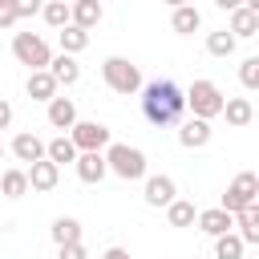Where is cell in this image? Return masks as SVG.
Returning a JSON list of instances; mask_svg holds the SVG:
<instances>
[{
    "label": "cell",
    "instance_id": "1",
    "mask_svg": "<svg viewBox=\"0 0 259 259\" xmlns=\"http://www.w3.org/2000/svg\"><path fill=\"white\" fill-rule=\"evenodd\" d=\"M186 109V93L174 81H150L142 85V113L150 125H178Z\"/></svg>",
    "mask_w": 259,
    "mask_h": 259
},
{
    "label": "cell",
    "instance_id": "2",
    "mask_svg": "<svg viewBox=\"0 0 259 259\" xmlns=\"http://www.w3.org/2000/svg\"><path fill=\"white\" fill-rule=\"evenodd\" d=\"M186 93V109H190V117H198V121H214V117H223V89L214 85V81H194L190 89H182Z\"/></svg>",
    "mask_w": 259,
    "mask_h": 259
},
{
    "label": "cell",
    "instance_id": "3",
    "mask_svg": "<svg viewBox=\"0 0 259 259\" xmlns=\"http://www.w3.org/2000/svg\"><path fill=\"white\" fill-rule=\"evenodd\" d=\"M105 170L125 178V182H138L146 178V154L138 146H125V142H109L105 146Z\"/></svg>",
    "mask_w": 259,
    "mask_h": 259
},
{
    "label": "cell",
    "instance_id": "4",
    "mask_svg": "<svg viewBox=\"0 0 259 259\" xmlns=\"http://www.w3.org/2000/svg\"><path fill=\"white\" fill-rule=\"evenodd\" d=\"M101 77H105V85L113 89V93H121V97H134V93H142V69L134 65V61H125V57H105L101 61Z\"/></svg>",
    "mask_w": 259,
    "mask_h": 259
},
{
    "label": "cell",
    "instance_id": "5",
    "mask_svg": "<svg viewBox=\"0 0 259 259\" xmlns=\"http://www.w3.org/2000/svg\"><path fill=\"white\" fill-rule=\"evenodd\" d=\"M12 57H16L20 65H28V73H40V69H49L53 49H49V40L36 36V32H16V36H12Z\"/></svg>",
    "mask_w": 259,
    "mask_h": 259
},
{
    "label": "cell",
    "instance_id": "6",
    "mask_svg": "<svg viewBox=\"0 0 259 259\" xmlns=\"http://www.w3.org/2000/svg\"><path fill=\"white\" fill-rule=\"evenodd\" d=\"M255 198H259V174L243 170V174H235V182L227 186V194H223V206H219V210H227V214L235 219L239 210L255 206Z\"/></svg>",
    "mask_w": 259,
    "mask_h": 259
},
{
    "label": "cell",
    "instance_id": "7",
    "mask_svg": "<svg viewBox=\"0 0 259 259\" xmlns=\"http://www.w3.org/2000/svg\"><path fill=\"white\" fill-rule=\"evenodd\" d=\"M69 142L77 146V154H105V146L113 142V134L101 121H77L69 130Z\"/></svg>",
    "mask_w": 259,
    "mask_h": 259
},
{
    "label": "cell",
    "instance_id": "8",
    "mask_svg": "<svg viewBox=\"0 0 259 259\" xmlns=\"http://www.w3.org/2000/svg\"><path fill=\"white\" fill-rule=\"evenodd\" d=\"M235 40H251L259 32V0H247V4H235L231 8V28H227Z\"/></svg>",
    "mask_w": 259,
    "mask_h": 259
},
{
    "label": "cell",
    "instance_id": "9",
    "mask_svg": "<svg viewBox=\"0 0 259 259\" xmlns=\"http://www.w3.org/2000/svg\"><path fill=\"white\" fill-rule=\"evenodd\" d=\"M142 198H146V206H170V202L178 198V186H174V178H170V174H150V178H146Z\"/></svg>",
    "mask_w": 259,
    "mask_h": 259
},
{
    "label": "cell",
    "instance_id": "10",
    "mask_svg": "<svg viewBox=\"0 0 259 259\" xmlns=\"http://www.w3.org/2000/svg\"><path fill=\"white\" fill-rule=\"evenodd\" d=\"M206 142H210V121H198V117L178 121V146L182 150H202Z\"/></svg>",
    "mask_w": 259,
    "mask_h": 259
},
{
    "label": "cell",
    "instance_id": "11",
    "mask_svg": "<svg viewBox=\"0 0 259 259\" xmlns=\"http://www.w3.org/2000/svg\"><path fill=\"white\" fill-rule=\"evenodd\" d=\"M24 174H28V190H40V194H45V190H53V186L61 182V170H57V166H53L49 158L32 162V166H28Z\"/></svg>",
    "mask_w": 259,
    "mask_h": 259
},
{
    "label": "cell",
    "instance_id": "12",
    "mask_svg": "<svg viewBox=\"0 0 259 259\" xmlns=\"http://www.w3.org/2000/svg\"><path fill=\"white\" fill-rule=\"evenodd\" d=\"M198 231L202 235H210V239H219V235H231V227H235V219L227 214V210H219V206H210V210H198Z\"/></svg>",
    "mask_w": 259,
    "mask_h": 259
},
{
    "label": "cell",
    "instance_id": "13",
    "mask_svg": "<svg viewBox=\"0 0 259 259\" xmlns=\"http://www.w3.org/2000/svg\"><path fill=\"white\" fill-rule=\"evenodd\" d=\"M49 77L57 81V89H61V85H77V81H81V65H77V57L57 53V57L49 61Z\"/></svg>",
    "mask_w": 259,
    "mask_h": 259
},
{
    "label": "cell",
    "instance_id": "14",
    "mask_svg": "<svg viewBox=\"0 0 259 259\" xmlns=\"http://www.w3.org/2000/svg\"><path fill=\"white\" fill-rule=\"evenodd\" d=\"M97 20H101V4H97V0H77V4H69V24H73V28L89 32Z\"/></svg>",
    "mask_w": 259,
    "mask_h": 259
},
{
    "label": "cell",
    "instance_id": "15",
    "mask_svg": "<svg viewBox=\"0 0 259 259\" xmlns=\"http://www.w3.org/2000/svg\"><path fill=\"white\" fill-rule=\"evenodd\" d=\"M49 125H53V130H73V125H77V105H73V97H53V101H49Z\"/></svg>",
    "mask_w": 259,
    "mask_h": 259
},
{
    "label": "cell",
    "instance_id": "16",
    "mask_svg": "<svg viewBox=\"0 0 259 259\" xmlns=\"http://www.w3.org/2000/svg\"><path fill=\"white\" fill-rule=\"evenodd\" d=\"M8 150H12V154H16V162H28V166H32V162H40V158H45V142H40V138H36V134H16V138H12V146H8Z\"/></svg>",
    "mask_w": 259,
    "mask_h": 259
},
{
    "label": "cell",
    "instance_id": "17",
    "mask_svg": "<svg viewBox=\"0 0 259 259\" xmlns=\"http://www.w3.org/2000/svg\"><path fill=\"white\" fill-rule=\"evenodd\" d=\"M170 24H174V32L190 36V32H198V28H202V12H198L194 4H174V12H170Z\"/></svg>",
    "mask_w": 259,
    "mask_h": 259
},
{
    "label": "cell",
    "instance_id": "18",
    "mask_svg": "<svg viewBox=\"0 0 259 259\" xmlns=\"http://www.w3.org/2000/svg\"><path fill=\"white\" fill-rule=\"evenodd\" d=\"M223 117H227L235 130H243V125L255 121V105H251L247 97H227V101H223Z\"/></svg>",
    "mask_w": 259,
    "mask_h": 259
},
{
    "label": "cell",
    "instance_id": "19",
    "mask_svg": "<svg viewBox=\"0 0 259 259\" xmlns=\"http://www.w3.org/2000/svg\"><path fill=\"white\" fill-rule=\"evenodd\" d=\"M73 166H77V178H81V182H89V186H93V182H101V178L109 174V170H105V154H77V162H73Z\"/></svg>",
    "mask_w": 259,
    "mask_h": 259
},
{
    "label": "cell",
    "instance_id": "20",
    "mask_svg": "<svg viewBox=\"0 0 259 259\" xmlns=\"http://www.w3.org/2000/svg\"><path fill=\"white\" fill-rule=\"evenodd\" d=\"M235 235H239V243L243 247H255L259 243V206H247V210H239L235 214Z\"/></svg>",
    "mask_w": 259,
    "mask_h": 259
},
{
    "label": "cell",
    "instance_id": "21",
    "mask_svg": "<svg viewBox=\"0 0 259 259\" xmlns=\"http://www.w3.org/2000/svg\"><path fill=\"white\" fill-rule=\"evenodd\" d=\"M45 158H49V162L61 170L65 162H77V146L69 142V134H57L53 142H45Z\"/></svg>",
    "mask_w": 259,
    "mask_h": 259
},
{
    "label": "cell",
    "instance_id": "22",
    "mask_svg": "<svg viewBox=\"0 0 259 259\" xmlns=\"http://www.w3.org/2000/svg\"><path fill=\"white\" fill-rule=\"evenodd\" d=\"M49 235H53V243H57V247H73V243H81V223H77V219H69V214H61V219H53Z\"/></svg>",
    "mask_w": 259,
    "mask_h": 259
},
{
    "label": "cell",
    "instance_id": "23",
    "mask_svg": "<svg viewBox=\"0 0 259 259\" xmlns=\"http://www.w3.org/2000/svg\"><path fill=\"white\" fill-rule=\"evenodd\" d=\"M24 89H28V97H32V101H45V105L57 97V81L49 77V69H40V73H28V85H24Z\"/></svg>",
    "mask_w": 259,
    "mask_h": 259
},
{
    "label": "cell",
    "instance_id": "24",
    "mask_svg": "<svg viewBox=\"0 0 259 259\" xmlns=\"http://www.w3.org/2000/svg\"><path fill=\"white\" fill-rule=\"evenodd\" d=\"M57 45H61V53H65V57H77V53H85V49H89V32H81V28L65 24V28L57 32Z\"/></svg>",
    "mask_w": 259,
    "mask_h": 259
},
{
    "label": "cell",
    "instance_id": "25",
    "mask_svg": "<svg viewBox=\"0 0 259 259\" xmlns=\"http://www.w3.org/2000/svg\"><path fill=\"white\" fill-rule=\"evenodd\" d=\"M0 194H4V198H24V194H28V174H24L20 166L4 170V174H0Z\"/></svg>",
    "mask_w": 259,
    "mask_h": 259
},
{
    "label": "cell",
    "instance_id": "26",
    "mask_svg": "<svg viewBox=\"0 0 259 259\" xmlns=\"http://www.w3.org/2000/svg\"><path fill=\"white\" fill-rule=\"evenodd\" d=\"M166 219H170V227H194L198 210H194V202H186V198H174V202L166 206Z\"/></svg>",
    "mask_w": 259,
    "mask_h": 259
},
{
    "label": "cell",
    "instance_id": "27",
    "mask_svg": "<svg viewBox=\"0 0 259 259\" xmlns=\"http://www.w3.org/2000/svg\"><path fill=\"white\" fill-rule=\"evenodd\" d=\"M40 16H45L49 28L61 32V28L69 24V4H65V0H49V4H40Z\"/></svg>",
    "mask_w": 259,
    "mask_h": 259
},
{
    "label": "cell",
    "instance_id": "28",
    "mask_svg": "<svg viewBox=\"0 0 259 259\" xmlns=\"http://www.w3.org/2000/svg\"><path fill=\"white\" fill-rule=\"evenodd\" d=\"M206 53H210V57H231V53H235V36H231L227 28L206 32Z\"/></svg>",
    "mask_w": 259,
    "mask_h": 259
},
{
    "label": "cell",
    "instance_id": "29",
    "mask_svg": "<svg viewBox=\"0 0 259 259\" xmlns=\"http://www.w3.org/2000/svg\"><path fill=\"white\" fill-rule=\"evenodd\" d=\"M243 243H239V235L231 231V235H219L214 239V259H243Z\"/></svg>",
    "mask_w": 259,
    "mask_h": 259
},
{
    "label": "cell",
    "instance_id": "30",
    "mask_svg": "<svg viewBox=\"0 0 259 259\" xmlns=\"http://www.w3.org/2000/svg\"><path fill=\"white\" fill-rule=\"evenodd\" d=\"M239 81H243L247 89H259V57H247V61L239 65Z\"/></svg>",
    "mask_w": 259,
    "mask_h": 259
},
{
    "label": "cell",
    "instance_id": "31",
    "mask_svg": "<svg viewBox=\"0 0 259 259\" xmlns=\"http://www.w3.org/2000/svg\"><path fill=\"white\" fill-rule=\"evenodd\" d=\"M16 24V0H0V28Z\"/></svg>",
    "mask_w": 259,
    "mask_h": 259
},
{
    "label": "cell",
    "instance_id": "32",
    "mask_svg": "<svg viewBox=\"0 0 259 259\" xmlns=\"http://www.w3.org/2000/svg\"><path fill=\"white\" fill-rule=\"evenodd\" d=\"M57 259H89L85 243H73V247H57Z\"/></svg>",
    "mask_w": 259,
    "mask_h": 259
},
{
    "label": "cell",
    "instance_id": "33",
    "mask_svg": "<svg viewBox=\"0 0 259 259\" xmlns=\"http://www.w3.org/2000/svg\"><path fill=\"white\" fill-rule=\"evenodd\" d=\"M36 12H40V0H16V20L36 16Z\"/></svg>",
    "mask_w": 259,
    "mask_h": 259
},
{
    "label": "cell",
    "instance_id": "34",
    "mask_svg": "<svg viewBox=\"0 0 259 259\" xmlns=\"http://www.w3.org/2000/svg\"><path fill=\"white\" fill-rule=\"evenodd\" d=\"M8 125H12V105L0 97V130H8Z\"/></svg>",
    "mask_w": 259,
    "mask_h": 259
},
{
    "label": "cell",
    "instance_id": "35",
    "mask_svg": "<svg viewBox=\"0 0 259 259\" xmlns=\"http://www.w3.org/2000/svg\"><path fill=\"white\" fill-rule=\"evenodd\" d=\"M101 259H130V251H125V247H109Z\"/></svg>",
    "mask_w": 259,
    "mask_h": 259
},
{
    "label": "cell",
    "instance_id": "36",
    "mask_svg": "<svg viewBox=\"0 0 259 259\" xmlns=\"http://www.w3.org/2000/svg\"><path fill=\"white\" fill-rule=\"evenodd\" d=\"M0 154H4V142H0Z\"/></svg>",
    "mask_w": 259,
    "mask_h": 259
}]
</instances>
